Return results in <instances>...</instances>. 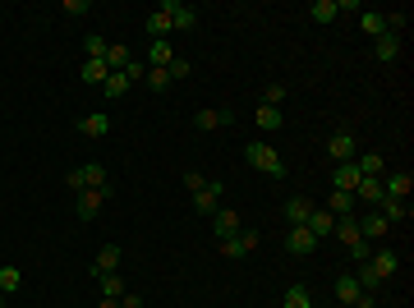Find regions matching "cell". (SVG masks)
Wrapping results in <instances>:
<instances>
[{
    "instance_id": "cell-1",
    "label": "cell",
    "mask_w": 414,
    "mask_h": 308,
    "mask_svg": "<svg viewBox=\"0 0 414 308\" xmlns=\"http://www.w3.org/2000/svg\"><path fill=\"white\" fill-rule=\"evenodd\" d=\"M244 156H249L253 170H262V175H272V179H285V161L272 143H258V138H253V143L244 147Z\"/></svg>"
},
{
    "instance_id": "cell-2",
    "label": "cell",
    "mask_w": 414,
    "mask_h": 308,
    "mask_svg": "<svg viewBox=\"0 0 414 308\" xmlns=\"http://www.w3.org/2000/svg\"><path fill=\"white\" fill-rule=\"evenodd\" d=\"M166 19H171V33H189V28H198V10L194 5H180V0H162Z\"/></svg>"
},
{
    "instance_id": "cell-3",
    "label": "cell",
    "mask_w": 414,
    "mask_h": 308,
    "mask_svg": "<svg viewBox=\"0 0 414 308\" xmlns=\"http://www.w3.org/2000/svg\"><path fill=\"white\" fill-rule=\"evenodd\" d=\"M106 198H110V189H83V193H74V217L78 221H92Z\"/></svg>"
},
{
    "instance_id": "cell-4",
    "label": "cell",
    "mask_w": 414,
    "mask_h": 308,
    "mask_svg": "<svg viewBox=\"0 0 414 308\" xmlns=\"http://www.w3.org/2000/svg\"><path fill=\"white\" fill-rule=\"evenodd\" d=\"M327 156H331V161H355V156H359V143H355V133H350V129H336V133H331V138H327Z\"/></svg>"
},
{
    "instance_id": "cell-5",
    "label": "cell",
    "mask_w": 414,
    "mask_h": 308,
    "mask_svg": "<svg viewBox=\"0 0 414 308\" xmlns=\"http://www.w3.org/2000/svg\"><path fill=\"white\" fill-rule=\"evenodd\" d=\"M382 198H410V189H414V175L410 170H382Z\"/></svg>"
},
{
    "instance_id": "cell-6",
    "label": "cell",
    "mask_w": 414,
    "mask_h": 308,
    "mask_svg": "<svg viewBox=\"0 0 414 308\" xmlns=\"http://www.w3.org/2000/svg\"><path fill=\"white\" fill-rule=\"evenodd\" d=\"M313 249H317L313 230H308V226H290V235H285V254L290 258H308Z\"/></svg>"
},
{
    "instance_id": "cell-7",
    "label": "cell",
    "mask_w": 414,
    "mask_h": 308,
    "mask_svg": "<svg viewBox=\"0 0 414 308\" xmlns=\"http://www.w3.org/2000/svg\"><path fill=\"white\" fill-rule=\"evenodd\" d=\"M212 230H217V240H230V235H240V230H244L240 212H230V207H217V212H212Z\"/></svg>"
},
{
    "instance_id": "cell-8",
    "label": "cell",
    "mask_w": 414,
    "mask_h": 308,
    "mask_svg": "<svg viewBox=\"0 0 414 308\" xmlns=\"http://www.w3.org/2000/svg\"><path fill=\"white\" fill-rule=\"evenodd\" d=\"M235 120V110H217V106H203L194 115V129H203V133H212V129H221V124H230Z\"/></svg>"
},
{
    "instance_id": "cell-9",
    "label": "cell",
    "mask_w": 414,
    "mask_h": 308,
    "mask_svg": "<svg viewBox=\"0 0 414 308\" xmlns=\"http://www.w3.org/2000/svg\"><path fill=\"white\" fill-rule=\"evenodd\" d=\"M217 207H221V179H207V189H203V193H194V212L212 217Z\"/></svg>"
},
{
    "instance_id": "cell-10",
    "label": "cell",
    "mask_w": 414,
    "mask_h": 308,
    "mask_svg": "<svg viewBox=\"0 0 414 308\" xmlns=\"http://www.w3.org/2000/svg\"><path fill=\"white\" fill-rule=\"evenodd\" d=\"M359 166H355V161H341L336 166V170H331V184H336L341 189V193H355V184H359Z\"/></svg>"
},
{
    "instance_id": "cell-11",
    "label": "cell",
    "mask_w": 414,
    "mask_h": 308,
    "mask_svg": "<svg viewBox=\"0 0 414 308\" xmlns=\"http://www.w3.org/2000/svg\"><path fill=\"white\" fill-rule=\"evenodd\" d=\"M359 295H364L359 276H355V272H345V276H341V281H336V304H341V308H350V304H355V299H359Z\"/></svg>"
},
{
    "instance_id": "cell-12",
    "label": "cell",
    "mask_w": 414,
    "mask_h": 308,
    "mask_svg": "<svg viewBox=\"0 0 414 308\" xmlns=\"http://www.w3.org/2000/svg\"><path fill=\"white\" fill-rule=\"evenodd\" d=\"M355 203H369V207H378V203H382V179H378V175H364L359 184H355Z\"/></svg>"
},
{
    "instance_id": "cell-13",
    "label": "cell",
    "mask_w": 414,
    "mask_h": 308,
    "mask_svg": "<svg viewBox=\"0 0 414 308\" xmlns=\"http://www.w3.org/2000/svg\"><path fill=\"white\" fill-rule=\"evenodd\" d=\"M78 129H83V138H106V133H110V115H106V110H92V115H83Z\"/></svg>"
},
{
    "instance_id": "cell-14",
    "label": "cell",
    "mask_w": 414,
    "mask_h": 308,
    "mask_svg": "<svg viewBox=\"0 0 414 308\" xmlns=\"http://www.w3.org/2000/svg\"><path fill=\"white\" fill-rule=\"evenodd\" d=\"M387 230H392V226H387V217H382L378 207H369V217L359 221V235H364V240H382Z\"/></svg>"
},
{
    "instance_id": "cell-15",
    "label": "cell",
    "mask_w": 414,
    "mask_h": 308,
    "mask_svg": "<svg viewBox=\"0 0 414 308\" xmlns=\"http://www.w3.org/2000/svg\"><path fill=\"white\" fill-rule=\"evenodd\" d=\"M175 60V46H171V37H162V42H152L148 46V69H166Z\"/></svg>"
},
{
    "instance_id": "cell-16",
    "label": "cell",
    "mask_w": 414,
    "mask_h": 308,
    "mask_svg": "<svg viewBox=\"0 0 414 308\" xmlns=\"http://www.w3.org/2000/svg\"><path fill=\"white\" fill-rule=\"evenodd\" d=\"M304 226L313 230V240H327V235L336 230V217H331V212H322V207H313V217H308Z\"/></svg>"
},
{
    "instance_id": "cell-17",
    "label": "cell",
    "mask_w": 414,
    "mask_h": 308,
    "mask_svg": "<svg viewBox=\"0 0 414 308\" xmlns=\"http://www.w3.org/2000/svg\"><path fill=\"white\" fill-rule=\"evenodd\" d=\"M373 55H378L382 65H392L396 55H401V37H396V33H382L378 42H373Z\"/></svg>"
},
{
    "instance_id": "cell-18",
    "label": "cell",
    "mask_w": 414,
    "mask_h": 308,
    "mask_svg": "<svg viewBox=\"0 0 414 308\" xmlns=\"http://www.w3.org/2000/svg\"><path fill=\"white\" fill-rule=\"evenodd\" d=\"M308 217H313V203H308V198H299V193L285 198V221H290V226H304Z\"/></svg>"
},
{
    "instance_id": "cell-19",
    "label": "cell",
    "mask_w": 414,
    "mask_h": 308,
    "mask_svg": "<svg viewBox=\"0 0 414 308\" xmlns=\"http://www.w3.org/2000/svg\"><path fill=\"white\" fill-rule=\"evenodd\" d=\"M97 286H101V299H124L120 272H97Z\"/></svg>"
},
{
    "instance_id": "cell-20",
    "label": "cell",
    "mask_w": 414,
    "mask_h": 308,
    "mask_svg": "<svg viewBox=\"0 0 414 308\" xmlns=\"http://www.w3.org/2000/svg\"><path fill=\"white\" fill-rule=\"evenodd\" d=\"M378 212L387 217V226H392V221H410V203H405V198H382Z\"/></svg>"
},
{
    "instance_id": "cell-21",
    "label": "cell",
    "mask_w": 414,
    "mask_h": 308,
    "mask_svg": "<svg viewBox=\"0 0 414 308\" xmlns=\"http://www.w3.org/2000/svg\"><path fill=\"white\" fill-rule=\"evenodd\" d=\"M115 267H120V249H115V244H101L97 263H92V276H97V272H115Z\"/></svg>"
},
{
    "instance_id": "cell-22",
    "label": "cell",
    "mask_w": 414,
    "mask_h": 308,
    "mask_svg": "<svg viewBox=\"0 0 414 308\" xmlns=\"http://www.w3.org/2000/svg\"><path fill=\"white\" fill-rule=\"evenodd\" d=\"M327 212H331V217H355V193H341V189H331Z\"/></svg>"
},
{
    "instance_id": "cell-23",
    "label": "cell",
    "mask_w": 414,
    "mask_h": 308,
    "mask_svg": "<svg viewBox=\"0 0 414 308\" xmlns=\"http://www.w3.org/2000/svg\"><path fill=\"white\" fill-rule=\"evenodd\" d=\"M331 235H336L345 249H350L355 240H364V235H359V221H355V217H336V230H331Z\"/></svg>"
},
{
    "instance_id": "cell-24",
    "label": "cell",
    "mask_w": 414,
    "mask_h": 308,
    "mask_svg": "<svg viewBox=\"0 0 414 308\" xmlns=\"http://www.w3.org/2000/svg\"><path fill=\"white\" fill-rule=\"evenodd\" d=\"M359 33L378 42V37L387 33V19H382V14H373V10H364V14H359Z\"/></svg>"
},
{
    "instance_id": "cell-25",
    "label": "cell",
    "mask_w": 414,
    "mask_h": 308,
    "mask_svg": "<svg viewBox=\"0 0 414 308\" xmlns=\"http://www.w3.org/2000/svg\"><path fill=\"white\" fill-rule=\"evenodd\" d=\"M285 124V115H281V106H262L258 101V129H267V133H276Z\"/></svg>"
},
{
    "instance_id": "cell-26",
    "label": "cell",
    "mask_w": 414,
    "mask_h": 308,
    "mask_svg": "<svg viewBox=\"0 0 414 308\" xmlns=\"http://www.w3.org/2000/svg\"><path fill=\"white\" fill-rule=\"evenodd\" d=\"M23 290V272L19 267H0V295L10 299V295H19Z\"/></svg>"
},
{
    "instance_id": "cell-27",
    "label": "cell",
    "mask_w": 414,
    "mask_h": 308,
    "mask_svg": "<svg viewBox=\"0 0 414 308\" xmlns=\"http://www.w3.org/2000/svg\"><path fill=\"white\" fill-rule=\"evenodd\" d=\"M129 88H134V83H129V78L120 74V69H110V74H106V83H101V92H106L110 101H115V97H124Z\"/></svg>"
},
{
    "instance_id": "cell-28",
    "label": "cell",
    "mask_w": 414,
    "mask_h": 308,
    "mask_svg": "<svg viewBox=\"0 0 414 308\" xmlns=\"http://www.w3.org/2000/svg\"><path fill=\"white\" fill-rule=\"evenodd\" d=\"M336 0H313V5H308V19L313 23H336Z\"/></svg>"
},
{
    "instance_id": "cell-29",
    "label": "cell",
    "mask_w": 414,
    "mask_h": 308,
    "mask_svg": "<svg viewBox=\"0 0 414 308\" xmlns=\"http://www.w3.org/2000/svg\"><path fill=\"white\" fill-rule=\"evenodd\" d=\"M106 74H110L106 60H83V69H78V78H83V83H97V88L106 83Z\"/></svg>"
},
{
    "instance_id": "cell-30",
    "label": "cell",
    "mask_w": 414,
    "mask_h": 308,
    "mask_svg": "<svg viewBox=\"0 0 414 308\" xmlns=\"http://www.w3.org/2000/svg\"><path fill=\"white\" fill-rule=\"evenodd\" d=\"M148 33H152V42H162V37H171V19H166V10L157 5L152 14H148Z\"/></svg>"
},
{
    "instance_id": "cell-31",
    "label": "cell",
    "mask_w": 414,
    "mask_h": 308,
    "mask_svg": "<svg viewBox=\"0 0 414 308\" xmlns=\"http://www.w3.org/2000/svg\"><path fill=\"white\" fill-rule=\"evenodd\" d=\"M281 304L285 308H313V295H308V286H290L281 295Z\"/></svg>"
},
{
    "instance_id": "cell-32",
    "label": "cell",
    "mask_w": 414,
    "mask_h": 308,
    "mask_svg": "<svg viewBox=\"0 0 414 308\" xmlns=\"http://www.w3.org/2000/svg\"><path fill=\"white\" fill-rule=\"evenodd\" d=\"M83 179H87V189H110L106 184V166H101V161H87L83 166Z\"/></svg>"
},
{
    "instance_id": "cell-33",
    "label": "cell",
    "mask_w": 414,
    "mask_h": 308,
    "mask_svg": "<svg viewBox=\"0 0 414 308\" xmlns=\"http://www.w3.org/2000/svg\"><path fill=\"white\" fill-rule=\"evenodd\" d=\"M355 166H359V175H382V170H387V161H382L378 152H364V156H355Z\"/></svg>"
},
{
    "instance_id": "cell-34",
    "label": "cell",
    "mask_w": 414,
    "mask_h": 308,
    "mask_svg": "<svg viewBox=\"0 0 414 308\" xmlns=\"http://www.w3.org/2000/svg\"><path fill=\"white\" fill-rule=\"evenodd\" d=\"M166 74H171V83H185V78H189V74H194V65H189L185 55H175L171 65H166Z\"/></svg>"
},
{
    "instance_id": "cell-35",
    "label": "cell",
    "mask_w": 414,
    "mask_h": 308,
    "mask_svg": "<svg viewBox=\"0 0 414 308\" xmlns=\"http://www.w3.org/2000/svg\"><path fill=\"white\" fill-rule=\"evenodd\" d=\"M134 55H129V46H106V69H124Z\"/></svg>"
},
{
    "instance_id": "cell-36",
    "label": "cell",
    "mask_w": 414,
    "mask_h": 308,
    "mask_svg": "<svg viewBox=\"0 0 414 308\" xmlns=\"http://www.w3.org/2000/svg\"><path fill=\"white\" fill-rule=\"evenodd\" d=\"M106 37H97V33H92V37H87V42H83V51H87V60H106Z\"/></svg>"
},
{
    "instance_id": "cell-37",
    "label": "cell",
    "mask_w": 414,
    "mask_h": 308,
    "mask_svg": "<svg viewBox=\"0 0 414 308\" xmlns=\"http://www.w3.org/2000/svg\"><path fill=\"white\" fill-rule=\"evenodd\" d=\"M285 97H290V88H281V83H267V88H262V106H281Z\"/></svg>"
},
{
    "instance_id": "cell-38",
    "label": "cell",
    "mask_w": 414,
    "mask_h": 308,
    "mask_svg": "<svg viewBox=\"0 0 414 308\" xmlns=\"http://www.w3.org/2000/svg\"><path fill=\"white\" fill-rule=\"evenodd\" d=\"M148 88L166 92V88H171V74H166V69H148Z\"/></svg>"
},
{
    "instance_id": "cell-39",
    "label": "cell",
    "mask_w": 414,
    "mask_h": 308,
    "mask_svg": "<svg viewBox=\"0 0 414 308\" xmlns=\"http://www.w3.org/2000/svg\"><path fill=\"white\" fill-rule=\"evenodd\" d=\"M120 74L129 78V83H143V78H148V65H143V60H129V65H124Z\"/></svg>"
},
{
    "instance_id": "cell-40",
    "label": "cell",
    "mask_w": 414,
    "mask_h": 308,
    "mask_svg": "<svg viewBox=\"0 0 414 308\" xmlns=\"http://www.w3.org/2000/svg\"><path fill=\"white\" fill-rule=\"evenodd\" d=\"M235 240H240L244 258H249V254H258V230H240V235H235Z\"/></svg>"
},
{
    "instance_id": "cell-41",
    "label": "cell",
    "mask_w": 414,
    "mask_h": 308,
    "mask_svg": "<svg viewBox=\"0 0 414 308\" xmlns=\"http://www.w3.org/2000/svg\"><path fill=\"white\" fill-rule=\"evenodd\" d=\"M382 19H387V33L401 37V33H405V23H410V14H382Z\"/></svg>"
},
{
    "instance_id": "cell-42",
    "label": "cell",
    "mask_w": 414,
    "mask_h": 308,
    "mask_svg": "<svg viewBox=\"0 0 414 308\" xmlns=\"http://www.w3.org/2000/svg\"><path fill=\"white\" fill-rule=\"evenodd\" d=\"M350 258H355V263H369V258H373L369 240H355V244H350Z\"/></svg>"
},
{
    "instance_id": "cell-43",
    "label": "cell",
    "mask_w": 414,
    "mask_h": 308,
    "mask_svg": "<svg viewBox=\"0 0 414 308\" xmlns=\"http://www.w3.org/2000/svg\"><path fill=\"white\" fill-rule=\"evenodd\" d=\"M65 184H69V193H83V189H87V179H83V166H78V170H69V175H65Z\"/></svg>"
},
{
    "instance_id": "cell-44",
    "label": "cell",
    "mask_w": 414,
    "mask_h": 308,
    "mask_svg": "<svg viewBox=\"0 0 414 308\" xmlns=\"http://www.w3.org/2000/svg\"><path fill=\"white\" fill-rule=\"evenodd\" d=\"M221 244V258H244V249H240V240L230 235V240H217Z\"/></svg>"
},
{
    "instance_id": "cell-45",
    "label": "cell",
    "mask_w": 414,
    "mask_h": 308,
    "mask_svg": "<svg viewBox=\"0 0 414 308\" xmlns=\"http://www.w3.org/2000/svg\"><path fill=\"white\" fill-rule=\"evenodd\" d=\"M185 189H189V193H203V189H207V179L198 175V170H189V175H185Z\"/></svg>"
},
{
    "instance_id": "cell-46",
    "label": "cell",
    "mask_w": 414,
    "mask_h": 308,
    "mask_svg": "<svg viewBox=\"0 0 414 308\" xmlns=\"http://www.w3.org/2000/svg\"><path fill=\"white\" fill-rule=\"evenodd\" d=\"M92 10V0H65V14H87Z\"/></svg>"
},
{
    "instance_id": "cell-47",
    "label": "cell",
    "mask_w": 414,
    "mask_h": 308,
    "mask_svg": "<svg viewBox=\"0 0 414 308\" xmlns=\"http://www.w3.org/2000/svg\"><path fill=\"white\" fill-rule=\"evenodd\" d=\"M350 308H378V295H373V290H364V295L355 299V304H350Z\"/></svg>"
},
{
    "instance_id": "cell-48",
    "label": "cell",
    "mask_w": 414,
    "mask_h": 308,
    "mask_svg": "<svg viewBox=\"0 0 414 308\" xmlns=\"http://www.w3.org/2000/svg\"><path fill=\"white\" fill-rule=\"evenodd\" d=\"M120 308H143V295H134V290H124V299H120Z\"/></svg>"
},
{
    "instance_id": "cell-49",
    "label": "cell",
    "mask_w": 414,
    "mask_h": 308,
    "mask_svg": "<svg viewBox=\"0 0 414 308\" xmlns=\"http://www.w3.org/2000/svg\"><path fill=\"white\" fill-rule=\"evenodd\" d=\"M97 308H120V299H101V304Z\"/></svg>"
},
{
    "instance_id": "cell-50",
    "label": "cell",
    "mask_w": 414,
    "mask_h": 308,
    "mask_svg": "<svg viewBox=\"0 0 414 308\" xmlns=\"http://www.w3.org/2000/svg\"><path fill=\"white\" fill-rule=\"evenodd\" d=\"M0 308H5V295H0Z\"/></svg>"
}]
</instances>
